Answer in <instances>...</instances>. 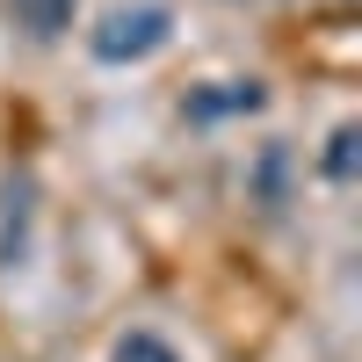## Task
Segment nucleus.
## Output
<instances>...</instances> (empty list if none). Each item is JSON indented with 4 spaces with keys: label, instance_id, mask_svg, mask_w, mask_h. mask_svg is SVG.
Instances as JSON below:
<instances>
[{
    "label": "nucleus",
    "instance_id": "nucleus-1",
    "mask_svg": "<svg viewBox=\"0 0 362 362\" xmlns=\"http://www.w3.org/2000/svg\"><path fill=\"white\" fill-rule=\"evenodd\" d=\"M167 37H174V8L138 0V8H109L95 29H87V51H95L102 66H138V58L167 51Z\"/></svg>",
    "mask_w": 362,
    "mask_h": 362
},
{
    "label": "nucleus",
    "instance_id": "nucleus-2",
    "mask_svg": "<svg viewBox=\"0 0 362 362\" xmlns=\"http://www.w3.org/2000/svg\"><path fill=\"white\" fill-rule=\"evenodd\" d=\"M73 8H80V0H8V15H15L29 37H37V44L66 37V29H73Z\"/></svg>",
    "mask_w": 362,
    "mask_h": 362
},
{
    "label": "nucleus",
    "instance_id": "nucleus-3",
    "mask_svg": "<svg viewBox=\"0 0 362 362\" xmlns=\"http://www.w3.org/2000/svg\"><path fill=\"white\" fill-rule=\"evenodd\" d=\"M189 116H232V109H261V80H218V95H189Z\"/></svg>",
    "mask_w": 362,
    "mask_h": 362
},
{
    "label": "nucleus",
    "instance_id": "nucleus-4",
    "mask_svg": "<svg viewBox=\"0 0 362 362\" xmlns=\"http://www.w3.org/2000/svg\"><path fill=\"white\" fill-rule=\"evenodd\" d=\"M319 167H326V181H355V167H362V131H355V124H334Z\"/></svg>",
    "mask_w": 362,
    "mask_h": 362
},
{
    "label": "nucleus",
    "instance_id": "nucleus-5",
    "mask_svg": "<svg viewBox=\"0 0 362 362\" xmlns=\"http://www.w3.org/2000/svg\"><path fill=\"white\" fill-rule=\"evenodd\" d=\"M109 362H181V355H174L160 334H124V341L109 348Z\"/></svg>",
    "mask_w": 362,
    "mask_h": 362
}]
</instances>
